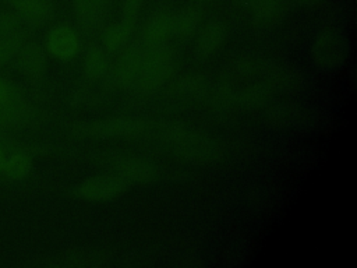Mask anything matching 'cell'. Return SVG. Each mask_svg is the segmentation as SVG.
<instances>
[{
	"mask_svg": "<svg viewBox=\"0 0 357 268\" xmlns=\"http://www.w3.org/2000/svg\"><path fill=\"white\" fill-rule=\"evenodd\" d=\"M155 134L170 142L180 158L192 163H215L223 156V151L215 140L180 123H156Z\"/></svg>",
	"mask_w": 357,
	"mask_h": 268,
	"instance_id": "6da1fadb",
	"label": "cell"
},
{
	"mask_svg": "<svg viewBox=\"0 0 357 268\" xmlns=\"http://www.w3.org/2000/svg\"><path fill=\"white\" fill-rule=\"evenodd\" d=\"M141 43V42H139ZM174 73V54L166 45H144L131 92L149 95L160 89Z\"/></svg>",
	"mask_w": 357,
	"mask_h": 268,
	"instance_id": "7a4b0ae2",
	"label": "cell"
},
{
	"mask_svg": "<svg viewBox=\"0 0 357 268\" xmlns=\"http://www.w3.org/2000/svg\"><path fill=\"white\" fill-rule=\"evenodd\" d=\"M156 123L134 117H107L77 126L73 133L84 138H132L155 134Z\"/></svg>",
	"mask_w": 357,
	"mask_h": 268,
	"instance_id": "3957f363",
	"label": "cell"
},
{
	"mask_svg": "<svg viewBox=\"0 0 357 268\" xmlns=\"http://www.w3.org/2000/svg\"><path fill=\"white\" fill-rule=\"evenodd\" d=\"M350 45L347 38L336 29L319 32L311 45V59L317 67L332 71L343 66L347 60Z\"/></svg>",
	"mask_w": 357,
	"mask_h": 268,
	"instance_id": "277c9868",
	"label": "cell"
},
{
	"mask_svg": "<svg viewBox=\"0 0 357 268\" xmlns=\"http://www.w3.org/2000/svg\"><path fill=\"white\" fill-rule=\"evenodd\" d=\"M265 120L268 124L280 128L305 130L318 123L317 112L300 103H276L265 110Z\"/></svg>",
	"mask_w": 357,
	"mask_h": 268,
	"instance_id": "5b68a950",
	"label": "cell"
},
{
	"mask_svg": "<svg viewBox=\"0 0 357 268\" xmlns=\"http://www.w3.org/2000/svg\"><path fill=\"white\" fill-rule=\"evenodd\" d=\"M130 187V181L121 174L105 173L88 177L75 187V194L86 201H109L123 194Z\"/></svg>",
	"mask_w": 357,
	"mask_h": 268,
	"instance_id": "8992f818",
	"label": "cell"
},
{
	"mask_svg": "<svg viewBox=\"0 0 357 268\" xmlns=\"http://www.w3.org/2000/svg\"><path fill=\"white\" fill-rule=\"evenodd\" d=\"M112 0H73V13L77 24L85 34L100 32L106 25Z\"/></svg>",
	"mask_w": 357,
	"mask_h": 268,
	"instance_id": "52a82bcc",
	"label": "cell"
},
{
	"mask_svg": "<svg viewBox=\"0 0 357 268\" xmlns=\"http://www.w3.org/2000/svg\"><path fill=\"white\" fill-rule=\"evenodd\" d=\"M81 40L77 31L66 24L50 28L45 39L46 52L59 60H71L79 52Z\"/></svg>",
	"mask_w": 357,
	"mask_h": 268,
	"instance_id": "ba28073f",
	"label": "cell"
},
{
	"mask_svg": "<svg viewBox=\"0 0 357 268\" xmlns=\"http://www.w3.org/2000/svg\"><path fill=\"white\" fill-rule=\"evenodd\" d=\"M14 61L17 71L31 81L40 80L46 73V50L36 42L25 40L17 52Z\"/></svg>",
	"mask_w": 357,
	"mask_h": 268,
	"instance_id": "9c48e42d",
	"label": "cell"
},
{
	"mask_svg": "<svg viewBox=\"0 0 357 268\" xmlns=\"http://www.w3.org/2000/svg\"><path fill=\"white\" fill-rule=\"evenodd\" d=\"M173 15L167 8L155 10L141 27L139 42L144 45H166L173 38Z\"/></svg>",
	"mask_w": 357,
	"mask_h": 268,
	"instance_id": "30bf717a",
	"label": "cell"
},
{
	"mask_svg": "<svg viewBox=\"0 0 357 268\" xmlns=\"http://www.w3.org/2000/svg\"><path fill=\"white\" fill-rule=\"evenodd\" d=\"M11 10L29 27H42L54 14L53 0H6Z\"/></svg>",
	"mask_w": 357,
	"mask_h": 268,
	"instance_id": "8fae6325",
	"label": "cell"
},
{
	"mask_svg": "<svg viewBox=\"0 0 357 268\" xmlns=\"http://www.w3.org/2000/svg\"><path fill=\"white\" fill-rule=\"evenodd\" d=\"M290 0H258L252 10V24L259 31L279 25L287 14Z\"/></svg>",
	"mask_w": 357,
	"mask_h": 268,
	"instance_id": "7c38bea8",
	"label": "cell"
},
{
	"mask_svg": "<svg viewBox=\"0 0 357 268\" xmlns=\"http://www.w3.org/2000/svg\"><path fill=\"white\" fill-rule=\"evenodd\" d=\"M116 172L130 183H149L158 177V169L139 158H121L116 162Z\"/></svg>",
	"mask_w": 357,
	"mask_h": 268,
	"instance_id": "4fadbf2b",
	"label": "cell"
},
{
	"mask_svg": "<svg viewBox=\"0 0 357 268\" xmlns=\"http://www.w3.org/2000/svg\"><path fill=\"white\" fill-rule=\"evenodd\" d=\"M227 31L226 27L219 21H211L205 24L197 36L195 50L201 57H208L213 54L226 40Z\"/></svg>",
	"mask_w": 357,
	"mask_h": 268,
	"instance_id": "5bb4252c",
	"label": "cell"
},
{
	"mask_svg": "<svg viewBox=\"0 0 357 268\" xmlns=\"http://www.w3.org/2000/svg\"><path fill=\"white\" fill-rule=\"evenodd\" d=\"M36 119V110L24 100L0 105V130L25 127Z\"/></svg>",
	"mask_w": 357,
	"mask_h": 268,
	"instance_id": "9a60e30c",
	"label": "cell"
},
{
	"mask_svg": "<svg viewBox=\"0 0 357 268\" xmlns=\"http://www.w3.org/2000/svg\"><path fill=\"white\" fill-rule=\"evenodd\" d=\"M132 32L134 28L124 24L121 20L112 24H106L100 31L102 47L107 54L119 53L128 45Z\"/></svg>",
	"mask_w": 357,
	"mask_h": 268,
	"instance_id": "2e32d148",
	"label": "cell"
},
{
	"mask_svg": "<svg viewBox=\"0 0 357 268\" xmlns=\"http://www.w3.org/2000/svg\"><path fill=\"white\" fill-rule=\"evenodd\" d=\"M202 21V13L197 6H187L173 15V36L188 39L192 36Z\"/></svg>",
	"mask_w": 357,
	"mask_h": 268,
	"instance_id": "e0dca14e",
	"label": "cell"
},
{
	"mask_svg": "<svg viewBox=\"0 0 357 268\" xmlns=\"http://www.w3.org/2000/svg\"><path fill=\"white\" fill-rule=\"evenodd\" d=\"M82 68L85 77L91 81H99L105 78L109 71V59L105 49L95 45L88 47L82 60Z\"/></svg>",
	"mask_w": 357,
	"mask_h": 268,
	"instance_id": "ac0fdd59",
	"label": "cell"
},
{
	"mask_svg": "<svg viewBox=\"0 0 357 268\" xmlns=\"http://www.w3.org/2000/svg\"><path fill=\"white\" fill-rule=\"evenodd\" d=\"M32 169V158L24 151H17L7 156L0 174L10 181L24 180Z\"/></svg>",
	"mask_w": 357,
	"mask_h": 268,
	"instance_id": "d6986e66",
	"label": "cell"
},
{
	"mask_svg": "<svg viewBox=\"0 0 357 268\" xmlns=\"http://www.w3.org/2000/svg\"><path fill=\"white\" fill-rule=\"evenodd\" d=\"M174 94L184 98H198L202 96L206 91V82L204 77L199 75H188L183 77L174 85Z\"/></svg>",
	"mask_w": 357,
	"mask_h": 268,
	"instance_id": "ffe728a7",
	"label": "cell"
},
{
	"mask_svg": "<svg viewBox=\"0 0 357 268\" xmlns=\"http://www.w3.org/2000/svg\"><path fill=\"white\" fill-rule=\"evenodd\" d=\"M25 40H26L25 32L0 39V67L6 66V64H8L11 60H14L17 52L20 50L21 45H22Z\"/></svg>",
	"mask_w": 357,
	"mask_h": 268,
	"instance_id": "44dd1931",
	"label": "cell"
},
{
	"mask_svg": "<svg viewBox=\"0 0 357 268\" xmlns=\"http://www.w3.org/2000/svg\"><path fill=\"white\" fill-rule=\"evenodd\" d=\"M24 25V21L13 10L0 11V39L25 32Z\"/></svg>",
	"mask_w": 357,
	"mask_h": 268,
	"instance_id": "7402d4cb",
	"label": "cell"
},
{
	"mask_svg": "<svg viewBox=\"0 0 357 268\" xmlns=\"http://www.w3.org/2000/svg\"><path fill=\"white\" fill-rule=\"evenodd\" d=\"M145 0H121V21L135 29Z\"/></svg>",
	"mask_w": 357,
	"mask_h": 268,
	"instance_id": "603a6c76",
	"label": "cell"
},
{
	"mask_svg": "<svg viewBox=\"0 0 357 268\" xmlns=\"http://www.w3.org/2000/svg\"><path fill=\"white\" fill-rule=\"evenodd\" d=\"M24 100L22 91L13 82L0 78V105L17 103Z\"/></svg>",
	"mask_w": 357,
	"mask_h": 268,
	"instance_id": "cb8c5ba5",
	"label": "cell"
},
{
	"mask_svg": "<svg viewBox=\"0 0 357 268\" xmlns=\"http://www.w3.org/2000/svg\"><path fill=\"white\" fill-rule=\"evenodd\" d=\"M296 1L304 7H315V6H319L321 3H324L325 0H296Z\"/></svg>",
	"mask_w": 357,
	"mask_h": 268,
	"instance_id": "d4e9b609",
	"label": "cell"
},
{
	"mask_svg": "<svg viewBox=\"0 0 357 268\" xmlns=\"http://www.w3.org/2000/svg\"><path fill=\"white\" fill-rule=\"evenodd\" d=\"M6 159H7V154H6V149L3 148V145L0 144V172H1V169H3V166H4V162H6Z\"/></svg>",
	"mask_w": 357,
	"mask_h": 268,
	"instance_id": "484cf974",
	"label": "cell"
},
{
	"mask_svg": "<svg viewBox=\"0 0 357 268\" xmlns=\"http://www.w3.org/2000/svg\"><path fill=\"white\" fill-rule=\"evenodd\" d=\"M238 1H240V4H241L243 7H247V8H252L258 0H238Z\"/></svg>",
	"mask_w": 357,
	"mask_h": 268,
	"instance_id": "4316f807",
	"label": "cell"
},
{
	"mask_svg": "<svg viewBox=\"0 0 357 268\" xmlns=\"http://www.w3.org/2000/svg\"><path fill=\"white\" fill-rule=\"evenodd\" d=\"M198 1H209V0H198Z\"/></svg>",
	"mask_w": 357,
	"mask_h": 268,
	"instance_id": "83f0119b",
	"label": "cell"
}]
</instances>
